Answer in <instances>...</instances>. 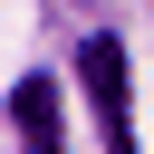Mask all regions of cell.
Listing matches in <instances>:
<instances>
[{"mask_svg": "<svg viewBox=\"0 0 154 154\" xmlns=\"http://www.w3.org/2000/svg\"><path fill=\"white\" fill-rule=\"evenodd\" d=\"M77 77H87V96H96V125H106V154H135V106H125V38H87L77 48Z\"/></svg>", "mask_w": 154, "mask_h": 154, "instance_id": "1", "label": "cell"}, {"mask_svg": "<svg viewBox=\"0 0 154 154\" xmlns=\"http://www.w3.org/2000/svg\"><path fill=\"white\" fill-rule=\"evenodd\" d=\"M10 125H19L29 154H58V87H48V77H19V87H10Z\"/></svg>", "mask_w": 154, "mask_h": 154, "instance_id": "2", "label": "cell"}]
</instances>
